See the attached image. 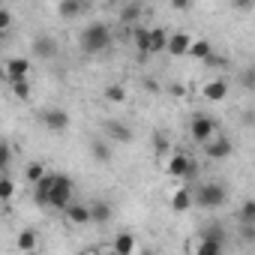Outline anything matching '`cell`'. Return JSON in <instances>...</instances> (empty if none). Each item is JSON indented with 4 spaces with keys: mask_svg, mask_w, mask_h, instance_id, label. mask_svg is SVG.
<instances>
[{
    "mask_svg": "<svg viewBox=\"0 0 255 255\" xmlns=\"http://www.w3.org/2000/svg\"><path fill=\"white\" fill-rule=\"evenodd\" d=\"M39 120H42L45 129H51V132L69 129V111H63V108H45V111L39 114Z\"/></svg>",
    "mask_w": 255,
    "mask_h": 255,
    "instance_id": "cell-9",
    "label": "cell"
},
{
    "mask_svg": "<svg viewBox=\"0 0 255 255\" xmlns=\"http://www.w3.org/2000/svg\"><path fill=\"white\" fill-rule=\"evenodd\" d=\"M9 162H12V150H9V144H3V141H0V171H3Z\"/></svg>",
    "mask_w": 255,
    "mask_h": 255,
    "instance_id": "cell-32",
    "label": "cell"
},
{
    "mask_svg": "<svg viewBox=\"0 0 255 255\" xmlns=\"http://www.w3.org/2000/svg\"><path fill=\"white\" fill-rule=\"evenodd\" d=\"M243 243H252V237H255V225H243Z\"/></svg>",
    "mask_w": 255,
    "mask_h": 255,
    "instance_id": "cell-34",
    "label": "cell"
},
{
    "mask_svg": "<svg viewBox=\"0 0 255 255\" xmlns=\"http://www.w3.org/2000/svg\"><path fill=\"white\" fill-rule=\"evenodd\" d=\"M135 255H150V252H135Z\"/></svg>",
    "mask_w": 255,
    "mask_h": 255,
    "instance_id": "cell-36",
    "label": "cell"
},
{
    "mask_svg": "<svg viewBox=\"0 0 255 255\" xmlns=\"http://www.w3.org/2000/svg\"><path fill=\"white\" fill-rule=\"evenodd\" d=\"M111 249H114L117 255H135V252H138V240H135L132 231H120V234H114Z\"/></svg>",
    "mask_w": 255,
    "mask_h": 255,
    "instance_id": "cell-13",
    "label": "cell"
},
{
    "mask_svg": "<svg viewBox=\"0 0 255 255\" xmlns=\"http://www.w3.org/2000/svg\"><path fill=\"white\" fill-rule=\"evenodd\" d=\"M102 132H105V141L108 144H129L132 141V129L123 120H105Z\"/></svg>",
    "mask_w": 255,
    "mask_h": 255,
    "instance_id": "cell-6",
    "label": "cell"
},
{
    "mask_svg": "<svg viewBox=\"0 0 255 255\" xmlns=\"http://www.w3.org/2000/svg\"><path fill=\"white\" fill-rule=\"evenodd\" d=\"M48 189H51V174H45L39 183H33V201L39 207H48Z\"/></svg>",
    "mask_w": 255,
    "mask_h": 255,
    "instance_id": "cell-21",
    "label": "cell"
},
{
    "mask_svg": "<svg viewBox=\"0 0 255 255\" xmlns=\"http://www.w3.org/2000/svg\"><path fill=\"white\" fill-rule=\"evenodd\" d=\"M45 174H48V171H45V165H42V162H30V165H27V171H24V177H27L30 183H39Z\"/></svg>",
    "mask_w": 255,
    "mask_h": 255,
    "instance_id": "cell-28",
    "label": "cell"
},
{
    "mask_svg": "<svg viewBox=\"0 0 255 255\" xmlns=\"http://www.w3.org/2000/svg\"><path fill=\"white\" fill-rule=\"evenodd\" d=\"M189 48H192V36H189V33H183V30L168 33V45H165V51H168L171 57H183V54H189Z\"/></svg>",
    "mask_w": 255,
    "mask_h": 255,
    "instance_id": "cell-11",
    "label": "cell"
},
{
    "mask_svg": "<svg viewBox=\"0 0 255 255\" xmlns=\"http://www.w3.org/2000/svg\"><path fill=\"white\" fill-rule=\"evenodd\" d=\"M189 138L195 144H201V147L210 138H216V123H213L210 114H192V120H189Z\"/></svg>",
    "mask_w": 255,
    "mask_h": 255,
    "instance_id": "cell-5",
    "label": "cell"
},
{
    "mask_svg": "<svg viewBox=\"0 0 255 255\" xmlns=\"http://www.w3.org/2000/svg\"><path fill=\"white\" fill-rule=\"evenodd\" d=\"M36 246H39V231H36V228H21V231L15 234V249H21V252H36Z\"/></svg>",
    "mask_w": 255,
    "mask_h": 255,
    "instance_id": "cell-16",
    "label": "cell"
},
{
    "mask_svg": "<svg viewBox=\"0 0 255 255\" xmlns=\"http://www.w3.org/2000/svg\"><path fill=\"white\" fill-rule=\"evenodd\" d=\"M9 27H12V12L6 6H0V36H3Z\"/></svg>",
    "mask_w": 255,
    "mask_h": 255,
    "instance_id": "cell-31",
    "label": "cell"
},
{
    "mask_svg": "<svg viewBox=\"0 0 255 255\" xmlns=\"http://www.w3.org/2000/svg\"><path fill=\"white\" fill-rule=\"evenodd\" d=\"M132 42H135V48H138V54H150V45H147V27H135V33H132Z\"/></svg>",
    "mask_w": 255,
    "mask_h": 255,
    "instance_id": "cell-26",
    "label": "cell"
},
{
    "mask_svg": "<svg viewBox=\"0 0 255 255\" xmlns=\"http://www.w3.org/2000/svg\"><path fill=\"white\" fill-rule=\"evenodd\" d=\"M201 96L210 99V102H222V99L228 96V81H225V78H207V81L201 84Z\"/></svg>",
    "mask_w": 255,
    "mask_h": 255,
    "instance_id": "cell-12",
    "label": "cell"
},
{
    "mask_svg": "<svg viewBox=\"0 0 255 255\" xmlns=\"http://www.w3.org/2000/svg\"><path fill=\"white\" fill-rule=\"evenodd\" d=\"M90 153H93L96 162H111V156H114V150H111V144H108L105 138H96V141L90 144Z\"/></svg>",
    "mask_w": 255,
    "mask_h": 255,
    "instance_id": "cell-20",
    "label": "cell"
},
{
    "mask_svg": "<svg viewBox=\"0 0 255 255\" xmlns=\"http://www.w3.org/2000/svg\"><path fill=\"white\" fill-rule=\"evenodd\" d=\"M15 195V180L12 177H0V201H9Z\"/></svg>",
    "mask_w": 255,
    "mask_h": 255,
    "instance_id": "cell-29",
    "label": "cell"
},
{
    "mask_svg": "<svg viewBox=\"0 0 255 255\" xmlns=\"http://www.w3.org/2000/svg\"><path fill=\"white\" fill-rule=\"evenodd\" d=\"M33 54H36L39 60H51V57H57V39L48 36V33L36 36V39H33Z\"/></svg>",
    "mask_w": 255,
    "mask_h": 255,
    "instance_id": "cell-14",
    "label": "cell"
},
{
    "mask_svg": "<svg viewBox=\"0 0 255 255\" xmlns=\"http://www.w3.org/2000/svg\"><path fill=\"white\" fill-rule=\"evenodd\" d=\"M96 255H117V252L111 246H102V249H96Z\"/></svg>",
    "mask_w": 255,
    "mask_h": 255,
    "instance_id": "cell-35",
    "label": "cell"
},
{
    "mask_svg": "<svg viewBox=\"0 0 255 255\" xmlns=\"http://www.w3.org/2000/svg\"><path fill=\"white\" fill-rule=\"evenodd\" d=\"M204 153H207V159L222 162V159H228V156L234 153V144H231V138L219 135V138H210V141L204 144Z\"/></svg>",
    "mask_w": 255,
    "mask_h": 255,
    "instance_id": "cell-10",
    "label": "cell"
},
{
    "mask_svg": "<svg viewBox=\"0 0 255 255\" xmlns=\"http://www.w3.org/2000/svg\"><path fill=\"white\" fill-rule=\"evenodd\" d=\"M168 174L177 177V180L192 177V174H195V159H192L189 153H174V156L168 159Z\"/></svg>",
    "mask_w": 255,
    "mask_h": 255,
    "instance_id": "cell-8",
    "label": "cell"
},
{
    "mask_svg": "<svg viewBox=\"0 0 255 255\" xmlns=\"http://www.w3.org/2000/svg\"><path fill=\"white\" fill-rule=\"evenodd\" d=\"M237 219H240V225H255V201H252V198H246V201H243V207H240Z\"/></svg>",
    "mask_w": 255,
    "mask_h": 255,
    "instance_id": "cell-25",
    "label": "cell"
},
{
    "mask_svg": "<svg viewBox=\"0 0 255 255\" xmlns=\"http://www.w3.org/2000/svg\"><path fill=\"white\" fill-rule=\"evenodd\" d=\"M147 45H150V54L165 51V45H168V30H165V27H147Z\"/></svg>",
    "mask_w": 255,
    "mask_h": 255,
    "instance_id": "cell-18",
    "label": "cell"
},
{
    "mask_svg": "<svg viewBox=\"0 0 255 255\" xmlns=\"http://www.w3.org/2000/svg\"><path fill=\"white\" fill-rule=\"evenodd\" d=\"M87 210H90V222H93V225H105V222H111V213H114L111 204L102 201V198H99V201H90Z\"/></svg>",
    "mask_w": 255,
    "mask_h": 255,
    "instance_id": "cell-15",
    "label": "cell"
},
{
    "mask_svg": "<svg viewBox=\"0 0 255 255\" xmlns=\"http://www.w3.org/2000/svg\"><path fill=\"white\" fill-rule=\"evenodd\" d=\"M189 207H192V189H189V186L174 189V195H171V210L183 213V210H189Z\"/></svg>",
    "mask_w": 255,
    "mask_h": 255,
    "instance_id": "cell-19",
    "label": "cell"
},
{
    "mask_svg": "<svg viewBox=\"0 0 255 255\" xmlns=\"http://www.w3.org/2000/svg\"><path fill=\"white\" fill-rule=\"evenodd\" d=\"M210 51H213V45H210L207 39H192V48H189V54H192V57L207 60V57H210Z\"/></svg>",
    "mask_w": 255,
    "mask_h": 255,
    "instance_id": "cell-24",
    "label": "cell"
},
{
    "mask_svg": "<svg viewBox=\"0 0 255 255\" xmlns=\"http://www.w3.org/2000/svg\"><path fill=\"white\" fill-rule=\"evenodd\" d=\"M138 18H141L138 3H123L120 6V24H138Z\"/></svg>",
    "mask_w": 255,
    "mask_h": 255,
    "instance_id": "cell-23",
    "label": "cell"
},
{
    "mask_svg": "<svg viewBox=\"0 0 255 255\" xmlns=\"http://www.w3.org/2000/svg\"><path fill=\"white\" fill-rule=\"evenodd\" d=\"M105 99L114 102V105L126 102V87H123V84H108V87H105Z\"/></svg>",
    "mask_w": 255,
    "mask_h": 255,
    "instance_id": "cell-27",
    "label": "cell"
},
{
    "mask_svg": "<svg viewBox=\"0 0 255 255\" xmlns=\"http://www.w3.org/2000/svg\"><path fill=\"white\" fill-rule=\"evenodd\" d=\"M0 81H3V72H0Z\"/></svg>",
    "mask_w": 255,
    "mask_h": 255,
    "instance_id": "cell-37",
    "label": "cell"
},
{
    "mask_svg": "<svg viewBox=\"0 0 255 255\" xmlns=\"http://www.w3.org/2000/svg\"><path fill=\"white\" fill-rule=\"evenodd\" d=\"M111 42H114V33L105 21H93L81 30V51L84 54H102L111 48Z\"/></svg>",
    "mask_w": 255,
    "mask_h": 255,
    "instance_id": "cell-1",
    "label": "cell"
},
{
    "mask_svg": "<svg viewBox=\"0 0 255 255\" xmlns=\"http://www.w3.org/2000/svg\"><path fill=\"white\" fill-rule=\"evenodd\" d=\"M0 72H3V78H6L9 84L27 81V75H30V60H27V57H9L6 66L0 69Z\"/></svg>",
    "mask_w": 255,
    "mask_h": 255,
    "instance_id": "cell-7",
    "label": "cell"
},
{
    "mask_svg": "<svg viewBox=\"0 0 255 255\" xmlns=\"http://www.w3.org/2000/svg\"><path fill=\"white\" fill-rule=\"evenodd\" d=\"M81 12H84V3H78V0H63V3H57L60 18H78Z\"/></svg>",
    "mask_w": 255,
    "mask_h": 255,
    "instance_id": "cell-22",
    "label": "cell"
},
{
    "mask_svg": "<svg viewBox=\"0 0 255 255\" xmlns=\"http://www.w3.org/2000/svg\"><path fill=\"white\" fill-rule=\"evenodd\" d=\"M72 195H75V183H72V177H66V174H51L48 207H54V210H66V207L72 204Z\"/></svg>",
    "mask_w": 255,
    "mask_h": 255,
    "instance_id": "cell-4",
    "label": "cell"
},
{
    "mask_svg": "<svg viewBox=\"0 0 255 255\" xmlns=\"http://www.w3.org/2000/svg\"><path fill=\"white\" fill-rule=\"evenodd\" d=\"M189 255H225V231L219 225H210L192 240Z\"/></svg>",
    "mask_w": 255,
    "mask_h": 255,
    "instance_id": "cell-2",
    "label": "cell"
},
{
    "mask_svg": "<svg viewBox=\"0 0 255 255\" xmlns=\"http://www.w3.org/2000/svg\"><path fill=\"white\" fill-rule=\"evenodd\" d=\"M225 201H228V192H225V186L219 180H207L192 192V204H198L204 210H219Z\"/></svg>",
    "mask_w": 255,
    "mask_h": 255,
    "instance_id": "cell-3",
    "label": "cell"
},
{
    "mask_svg": "<svg viewBox=\"0 0 255 255\" xmlns=\"http://www.w3.org/2000/svg\"><path fill=\"white\" fill-rule=\"evenodd\" d=\"M168 147H171V144H168V138H165V135H156V138H153V150H156L159 156H162V153H168Z\"/></svg>",
    "mask_w": 255,
    "mask_h": 255,
    "instance_id": "cell-33",
    "label": "cell"
},
{
    "mask_svg": "<svg viewBox=\"0 0 255 255\" xmlns=\"http://www.w3.org/2000/svg\"><path fill=\"white\" fill-rule=\"evenodd\" d=\"M9 87H12V96L15 99H21V102L30 99V81H18V84H9Z\"/></svg>",
    "mask_w": 255,
    "mask_h": 255,
    "instance_id": "cell-30",
    "label": "cell"
},
{
    "mask_svg": "<svg viewBox=\"0 0 255 255\" xmlns=\"http://www.w3.org/2000/svg\"><path fill=\"white\" fill-rule=\"evenodd\" d=\"M63 216H66V222L69 225H90V210H87V204H69L66 210H63Z\"/></svg>",
    "mask_w": 255,
    "mask_h": 255,
    "instance_id": "cell-17",
    "label": "cell"
}]
</instances>
